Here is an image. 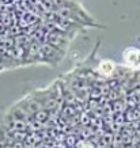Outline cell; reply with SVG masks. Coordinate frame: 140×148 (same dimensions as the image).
I'll list each match as a JSON object with an SVG mask.
<instances>
[{
	"mask_svg": "<svg viewBox=\"0 0 140 148\" xmlns=\"http://www.w3.org/2000/svg\"><path fill=\"white\" fill-rule=\"evenodd\" d=\"M46 118H48V113H46L45 110H40V112L36 113V120H37L38 122L45 121Z\"/></svg>",
	"mask_w": 140,
	"mask_h": 148,
	"instance_id": "3",
	"label": "cell"
},
{
	"mask_svg": "<svg viewBox=\"0 0 140 148\" xmlns=\"http://www.w3.org/2000/svg\"><path fill=\"white\" fill-rule=\"evenodd\" d=\"M124 61L129 67H140V49L128 48L124 52Z\"/></svg>",
	"mask_w": 140,
	"mask_h": 148,
	"instance_id": "1",
	"label": "cell"
},
{
	"mask_svg": "<svg viewBox=\"0 0 140 148\" xmlns=\"http://www.w3.org/2000/svg\"><path fill=\"white\" fill-rule=\"evenodd\" d=\"M5 140H0V148H5Z\"/></svg>",
	"mask_w": 140,
	"mask_h": 148,
	"instance_id": "5",
	"label": "cell"
},
{
	"mask_svg": "<svg viewBox=\"0 0 140 148\" xmlns=\"http://www.w3.org/2000/svg\"><path fill=\"white\" fill-rule=\"evenodd\" d=\"M133 94L140 95V83H135L133 84Z\"/></svg>",
	"mask_w": 140,
	"mask_h": 148,
	"instance_id": "4",
	"label": "cell"
},
{
	"mask_svg": "<svg viewBox=\"0 0 140 148\" xmlns=\"http://www.w3.org/2000/svg\"><path fill=\"white\" fill-rule=\"evenodd\" d=\"M98 71L102 73V75H110L112 72L114 71V64L109 60H104L101 61L100 65H98Z\"/></svg>",
	"mask_w": 140,
	"mask_h": 148,
	"instance_id": "2",
	"label": "cell"
}]
</instances>
